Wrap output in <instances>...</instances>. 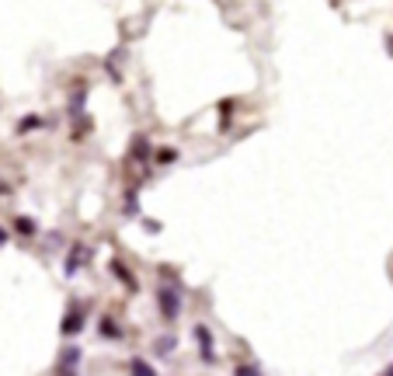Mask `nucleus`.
<instances>
[{
    "instance_id": "obj_7",
    "label": "nucleus",
    "mask_w": 393,
    "mask_h": 376,
    "mask_svg": "<svg viewBox=\"0 0 393 376\" xmlns=\"http://www.w3.org/2000/svg\"><path fill=\"white\" fill-rule=\"evenodd\" d=\"M84 258H87V248H84V244H74V251L67 254V265H63V272H67V275H77V272H80V261H84Z\"/></svg>"
},
{
    "instance_id": "obj_6",
    "label": "nucleus",
    "mask_w": 393,
    "mask_h": 376,
    "mask_svg": "<svg viewBox=\"0 0 393 376\" xmlns=\"http://www.w3.org/2000/svg\"><path fill=\"white\" fill-rule=\"evenodd\" d=\"M150 154H154L150 139H147V136H136V139H132V161H136V164H147Z\"/></svg>"
},
{
    "instance_id": "obj_8",
    "label": "nucleus",
    "mask_w": 393,
    "mask_h": 376,
    "mask_svg": "<svg viewBox=\"0 0 393 376\" xmlns=\"http://www.w3.org/2000/svg\"><path fill=\"white\" fill-rule=\"evenodd\" d=\"M101 338H108V341H112V338H122V328H118V321L115 317H101Z\"/></svg>"
},
{
    "instance_id": "obj_14",
    "label": "nucleus",
    "mask_w": 393,
    "mask_h": 376,
    "mask_svg": "<svg viewBox=\"0 0 393 376\" xmlns=\"http://www.w3.org/2000/svg\"><path fill=\"white\" fill-rule=\"evenodd\" d=\"M387 52H390V56H393V35H390V39H387Z\"/></svg>"
},
{
    "instance_id": "obj_12",
    "label": "nucleus",
    "mask_w": 393,
    "mask_h": 376,
    "mask_svg": "<svg viewBox=\"0 0 393 376\" xmlns=\"http://www.w3.org/2000/svg\"><path fill=\"white\" fill-rule=\"evenodd\" d=\"M18 230H21L25 237H35V230H39V227H35V220H25V216H18Z\"/></svg>"
},
{
    "instance_id": "obj_1",
    "label": "nucleus",
    "mask_w": 393,
    "mask_h": 376,
    "mask_svg": "<svg viewBox=\"0 0 393 376\" xmlns=\"http://www.w3.org/2000/svg\"><path fill=\"white\" fill-rule=\"evenodd\" d=\"M157 307H160V317H164V324H174V321L181 317V307H185V300H181V290H178V283H174V286H160V290H157Z\"/></svg>"
},
{
    "instance_id": "obj_10",
    "label": "nucleus",
    "mask_w": 393,
    "mask_h": 376,
    "mask_svg": "<svg viewBox=\"0 0 393 376\" xmlns=\"http://www.w3.org/2000/svg\"><path fill=\"white\" fill-rule=\"evenodd\" d=\"M35 129H42V115H25V119L18 123V132H21V136H28V132H35Z\"/></svg>"
},
{
    "instance_id": "obj_9",
    "label": "nucleus",
    "mask_w": 393,
    "mask_h": 376,
    "mask_svg": "<svg viewBox=\"0 0 393 376\" xmlns=\"http://www.w3.org/2000/svg\"><path fill=\"white\" fill-rule=\"evenodd\" d=\"M154 348H157V355H171V352L178 348V338H174V334H164V338H157Z\"/></svg>"
},
{
    "instance_id": "obj_3",
    "label": "nucleus",
    "mask_w": 393,
    "mask_h": 376,
    "mask_svg": "<svg viewBox=\"0 0 393 376\" xmlns=\"http://www.w3.org/2000/svg\"><path fill=\"white\" fill-rule=\"evenodd\" d=\"M80 331H84V310L70 307L67 317H63V334H80Z\"/></svg>"
},
{
    "instance_id": "obj_2",
    "label": "nucleus",
    "mask_w": 393,
    "mask_h": 376,
    "mask_svg": "<svg viewBox=\"0 0 393 376\" xmlns=\"http://www.w3.org/2000/svg\"><path fill=\"white\" fill-rule=\"evenodd\" d=\"M195 341H198V348H202V359H205V363H216V345H212V331H209L205 324H195Z\"/></svg>"
},
{
    "instance_id": "obj_4",
    "label": "nucleus",
    "mask_w": 393,
    "mask_h": 376,
    "mask_svg": "<svg viewBox=\"0 0 393 376\" xmlns=\"http://www.w3.org/2000/svg\"><path fill=\"white\" fill-rule=\"evenodd\" d=\"M108 268H112V275H115V279L122 283V286H125V290H136V275H132V272L125 268V261L112 258V265H108Z\"/></svg>"
},
{
    "instance_id": "obj_15",
    "label": "nucleus",
    "mask_w": 393,
    "mask_h": 376,
    "mask_svg": "<svg viewBox=\"0 0 393 376\" xmlns=\"http://www.w3.org/2000/svg\"><path fill=\"white\" fill-rule=\"evenodd\" d=\"M0 244H7V230H0Z\"/></svg>"
},
{
    "instance_id": "obj_13",
    "label": "nucleus",
    "mask_w": 393,
    "mask_h": 376,
    "mask_svg": "<svg viewBox=\"0 0 393 376\" xmlns=\"http://www.w3.org/2000/svg\"><path fill=\"white\" fill-rule=\"evenodd\" d=\"M129 370H132V373H157V370H154L150 363H143V359H132V363H129Z\"/></svg>"
},
{
    "instance_id": "obj_11",
    "label": "nucleus",
    "mask_w": 393,
    "mask_h": 376,
    "mask_svg": "<svg viewBox=\"0 0 393 376\" xmlns=\"http://www.w3.org/2000/svg\"><path fill=\"white\" fill-rule=\"evenodd\" d=\"M181 154L174 150V147H164V150H157V164H174Z\"/></svg>"
},
{
    "instance_id": "obj_5",
    "label": "nucleus",
    "mask_w": 393,
    "mask_h": 376,
    "mask_svg": "<svg viewBox=\"0 0 393 376\" xmlns=\"http://www.w3.org/2000/svg\"><path fill=\"white\" fill-rule=\"evenodd\" d=\"M77 363H80V348L77 345H70V348H63V359L56 363V370H59V373H74Z\"/></svg>"
}]
</instances>
